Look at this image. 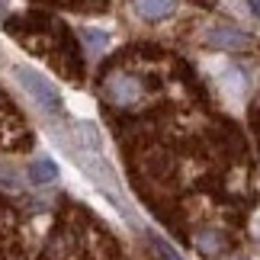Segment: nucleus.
Returning <instances> with one entry per match:
<instances>
[{"instance_id":"obj_1","label":"nucleus","mask_w":260,"mask_h":260,"mask_svg":"<svg viewBox=\"0 0 260 260\" xmlns=\"http://www.w3.org/2000/svg\"><path fill=\"white\" fill-rule=\"evenodd\" d=\"M13 77L19 81V87L45 109V113H58V109H61V96H58V90L52 87L48 77H42L39 71H32V68H26V64H16Z\"/></svg>"},{"instance_id":"obj_2","label":"nucleus","mask_w":260,"mask_h":260,"mask_svg":"<svg viewBox=\"0 0 260 260\" xmlns=\"http://www.w3.org/2000/svg\"><path fill=\"white\" fill-rule=\"evenodd\" d=\"M103 93L109 96V103H116V106H135L145 90H142V81L132 77L128 71H113L103 81Z\"/></svg>"},{"instance_id":"obj_3","label":"nucleus","mask_w":260,"mask_h":260,"mask_svg":"<svg viewBox=\"0 0 260 260\" xmlns=\"http://www.w3.org/2000/svg\"><path fill=\"white\" fill-rule=\"evenodd\" d=\"M206 42L212 48H222V52H241V48H247V36L238 26L215 23V26L206 29Z\"/></svg>"},{"instance_id":"obj_4","label":"nucleus","mask_w":260,"mask_h":260,"mask_svg":"<svg viewBox=\"0 0 260 260\" xmlns=\"http://www.w3.org/2000/svg\"><path fill=\"white\" fill-rule=\"evenodd\" d=\"M132 10L148 23H161L177 13V0H132Z\"/></svg>"},{"instance_id":"obj_5","label":"nucleus","mask_w":260,"mask_h":260,"mask_svg":"<svg viewBox=\"0 0 260 260\" xmlns=\"http://www.w3.org/2000/svg\"><path fill=\"white\" fill-rule=\"evenodd\" d=\"M29 180H32V183H55L58 180V164L48 161V157H39V161L29 164Z\"/></svg>"},{"instance_id":"obj_6","label":"nucleus","mask_w":260,"mask_h":260,"mask_svg":"<svg viewBox=\"0 0 260 260\" xmlns=\"http://www.w3.org/2000/svg\"><path fill=\"white\" fill-rule=\"evenodd\" d=\"M84 45H87V52L90 55H100V52H103V48L109 45V36L106 32H100V29H84Z\"/></svg>"},{"instance_id":"obj_7","label":"nucleus","mask_w":260,"mask_h":260,"mask_svg":"<svg viewBox=\"0 0 260 260\" xmlns=\"http://www.w3.org/2000/svg\"><path fill=\"white\" fill-rule=\"evenodd\" d=\"M196 244L203 247L206 254H218V251H222V238L212 235V232H199V235H196Z\"/></svg>"},{"instance_id":"obj_8","label":"nucleus","mask_w":260,"mask_h":260,"mask_svg":"<svg viewBox=\"0 0 260 260\" xmlns=\"http://www.w3.org/2000/svg\"><path fill=\"white\" fill-rule=\"evenodd\" d=\"M154 247L161 251V257H164V260H183V257H180V254L174 251V247H167V244L161 241V238H154Z\"/></svg>"},{"instance_id":"obj_9","label":"nucleus","mask_w":260,"mask_h":260,"mask_svg":"<svg viewBox=\"0 0 260 260\" xmlns=\"http://www.w3.org/2000/svg\"><path fill=\"white\" fill-rule=\"evenodd\" d=\"M247 4H251V7H254V13L260 16V0H247Z\"/></svg>"},{"instance_id":"obj_10","label":"nucleus","mask_w":260,"mask_h":260,"mask_svg":"<svg viewBox=\"0 0 260 260\" xmlns=\"http://www.w3.org/2000/svg\"><path fill=\"white\" fill-rule=\"evenodd\" d=\"M0 106H4V96H0Z\"/></svg>"}]
</instances>
